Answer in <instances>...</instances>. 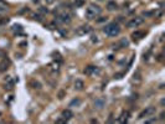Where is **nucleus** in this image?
Listing matches in <instances>:
<instances>
[{
    "instance_id": "1",
    "label": "nucleus",
    "mask_w": 165,
    "mask_h": 124,
    "mask_svg": "<svg viewBox=\"0 0 165 124\" xmlns=\"http://www.w3.org/2000/svg\"><path fill=\"white\" fill-rule=\"evenodd\" d=\"M104 34L107 36H109V37H115V36H118L119 35V32H121V27H119V25L118 24H115V22H110L108 24L107 26L104 27Z\"/></svg>"
},
{
    "instance_id": "2",
    "label": "nucleus",
    "mask_w": 165,
    "mask_h": 124,
    "mask_svg": "<svg viewBox=\"0 0 165 124\" xmlns=\"http://www.w3.org/2000/svg\"><path fill=\"white\" fill-rule=\"evenodd\" d=\"M102 12V7L98 5H94V4H91V5L86 9V18L87 19H94L97 16H100Z\"/></svg>"
},
{
    "instance_id": "3",
    "label": "nucleus",
    "mask_w": 165,
    "mask_h": 124,
    "mask_svg": "<svg viewBox=\"0 0 165 124\" xmlns=\"http://www.w3.org/2000/svg\"><path fill=\"white\" fill-rule=\"evenodd\" d=\"M142 24H143V18H134V19H132L130 21H128L127 26L129 29H134V27H138L139 25H142Z\"/></svg>"
},
{
    "instance_id": "4",
    "label": "nucleus",
    "mask_w": 165,
    "mask_h": 124,
    "mask_svg": "<svg viewBox=\"0 0 165 124\" xmlns=\"http://www.w3.org/2000/svg\"><path fill=\"white\" fill-rule=\"evenodd\" d=\"M100 73V68L96 67V66H88V67L85 68V74L87 76H94V74Z\"/></svg>"
},
{
    "instance_id": "5",
    "label": "nucleus",
    "mask_w": 165,
    "mask_h": 124,
    "mask_svg": "<svg viewBox=\"0 0 165 124\" xmlns=\"http://www.w3.org/2000/svg\"><path fill=\"white\" fill-rule=\"evenodd\" d=\"M154 113H155V107H148L147 109H144L142 113L139 114V118L143 119V118H145V117H149V115H153Z\"/></svg>"
},
{
    "instance_id": "6",
    "label": "nucleus",
    "mask_w": 165,
    "mask_h": 124,
    "mask_svg": "<svg viewBox=\"0 0 165 124\" xmlns=\"http://www.w3.org/2000/svg\"><path fill=\"white\" fill-rule=\"evenodd\" d=\"M57 21H60V22H70V21H71V19H70L68 14L62 12V14H60L59 16H57Z\"/></svg>"
},
{
    "instance_id": "7",
    "label": "nucleus",
    "mask_w": 165,
    "mask_h": 124,
    "mask_svg": "<svg viewBox=\"0 0 165 124\" xmlns=\"http://www.w3.org/2000/svg\"><path fill=\"white\" fill-rule=\"evenodd\" d=\"M144 36H145V32H144V31H135V32H133V34H132V37H133L134 41L142 40Z\"/></svg>"
},
{
    "instance_id": "8",
    "label": "nucleus",
    "mask_w": 165,
    "mask_h": 124,
    "mask_svg": "<svg viewBox=\"0 0 165 124\" xmlns=\"http://www.w3.org/2000/svg\"><path fill=\"white\" fill-rule=\"evenodd\" d=\"M9 65H10V62L7 61L6 59H4L0 61V72H5L7 68H9Z\"/></svg>"
},
{
    "instance_id": "9",
    "label": "nucleus",
    "mask_w": 165,
    "mask_h": 124,
    "mask_svg": "<svg viewBox=\"0 0 165 124\" xmlns=\"http://www.w3.org/2000/svg\"><path fill=\"white\" fill-rule=\"evenodd\" d=\"M14 84H15L14 80H13V78H11L10 76H7V77H6V80H5V88L10 91V89H13Z\"/></svg>"
},
{
    "instance_id": "10",
    "label": "nucleus",
    "mask_w": 165,
    "mask_h": 124,
    "mask_svg": "<svg viewBox=\"0 0 165 124\" xmlns=\"http://www.w3.org/2000/svg\"><path fill=\"white\" fill-rule=\"evenodd\" d=\"M89 31H91V27L88 25L81 26V27H78V30H77V35H86V34H88Z\"/></svg>"
},
{
    "instance_id": "11",
    "label": "nucleus",
    "mask_w": 165,
    "mask_h": 124,
    "mask_svg": "<svg viewBox=\"0 0 165 124\" xmlns=\"http://www.w3.org/2000/svg\"><path fill=\"white\" fill-rule=\"evenodd\" d=\"M61 117H62L65 121H70V119H72V117H73V113L70 109H65L63 112H62V114H61Z\"/></svg>"
},
{
    "instance_id": "12",
    "label": "nucleus",
    "mask_w": 165,
    "mask_h": 124,
    "mask_svg": "<svg viewBox=\"0 0 165 124\" xmlns=\"http://www.w3.org/2000/svg\"><path fill=\"white\" fill-rule=\"evenodd\" d=\"M104 103H106V101L103 98H98V99L94 101V107L98 108V109H102L103 107H104Z\"/></svg>"
},
{
    "instance_id": "13",
    "label": "nucleus",
    "mask_w": 165,
    "mask_h": 124,
    "mask_svg": "<svg viewBox=\"0 0 165 124\" xmlns=\"http://www.w3.org/2000/svg\"><path fill=\"white\" fill-rule=\"evenodd\" d=\"M107 9H108L109 11H114V10H117V9H118L117 3H115V1H109L108 4H107Z\"/></svg>"
},
{
    "instance_id": "14",
    "label": "nucleus",
    "mask_w": 165,
    "mask_h": 124,
    "mask_svg": "<svg viewBox=\"0 0 165 124\" xmlns=\"http://www.w3.org/2000/svg\"><path fill=\"white\" fill-rule=\"evenodd\" d=\"M83 87H85L83 81H81V80H76V81H75V89L82 91V89H83Z\"/></svg>"
},
{
    "instance_id": "15",
    "label": "nucleus",
    "mask_w": 165,
    "mask_h": 124,
    "mask_svg": "<svg viewBox=\"0 0 165 124\" xmlns=\"http://www.w3.org/2000/svg\"><path fill=\"white\" fill-rule=\"evenodd\" d=\"M129 112L128 110H125V112H123L122 113V115H121V118H119V122L121 123H124V122H127L128 121V118H129Z\"/></svg>"
},
{
    "instance_id": "16",
    "label": "nucleus",
    "mask_w": 165,
    "mask_h": 124,
    "mask_svg": "<svg viewBox=\"0 0 165 124\" xmlns=\"http://www.w3.org/2000/svg\"><path fill=\"white\" fill-rule=\"evenodd\" d=\"M80 106H81L80 98H75L73 101H71V103H70V107H80Z\"/></svg>"
},
{
    "instance_id": "17",
    "label": "nucleus",
    "mask_w": 165,
    "mask_h": 124,
    "mask_svg": "<svg viewBox=\"0 0 165 124\" xmlns=\"http://www.w3.org/2000/svg\"><path fill=\"white\" fill-rule=\"evenodd\" d=\"M7 3L4 1V0H0V11H6L7 10Z\"/></svg>"
},
{
    "instance_id": "18",
    "label": "nucleus",
    "mask_w": 165,
    "mask_h": 124,
    "mask_svg": "<svg viewBox=\"0 0 165 124\" xmlns=\"http://www.w3.org/2000/svg\"><path fill=\"white\" fill-rule=\"evenodd\" d=\"M73 4H75L76 7H82L85 5V0H75V3Z\"/></svg>"
},
{
    "instance_id": "19",
    "label": "nucleus",
    "mask_w": 165,
    "mask_h": 124,
    "mask_svg": "<svg viewBox=\"0 0 165 124\" xmlns=\"http://www.w3.org/2000/svg\"><path fill=\"white\" fill-rule=\"evenodd\" d=\"M31 86L34 87V88H38V89H39V88H41V84L39 83V82H35V81H32V82H31Z\"/></svg>"
},
{
    "instance_id": "20",
    "label": "nucleus",
    "mask_w": 165,
    "mask_h": 124,
    "mask_svg": "<svg viewBox=\"0 0 165 124\" xmlns=\"http://www.w3.org/2000/svg\"><path fill=\"white\" fill-rule=\"evenodd\" d=\"M121 45H122L123 47H127L128 45H129V42H128V40H125V39H122V40H121Z\"/></svg>"
},
{
    "instance_id": "21",
    "label": "nucleus",
    "mask_w": 165,
    "mask_h": 124,
    "mask_svg": "<svg viewBox=\"0 0 165 124\" xmlns=\"http://www.w3.org/2000/svg\"><path fill=\"white\" fill-rule=\"evenodd\" d=\"M13 30H14V31H21L22 27H21V25H14V26H13Z\"/></svg>"
},
{
    "instance_id": "22",
    "label": "nucleus",
    "mask_w": 165,
    "mask_h": 124,
    "mask_svg": "<svg viewBox=\"0 0 165 124\" xmlns=\"http://www.w3.org/2000/svg\"><path fill=\"white\" fill-rule=\"evenodd\" d=\"M135 78H137L138 81H140V72L139 71H137V72L134 73V78H133V80H135Z\"/></svg>"
},
{
    "instance_id": "23",
    "label": "nucleus",
    "mask_w": 165,
    "mask_h": 124,
    "mask_svg": "<svg viewBox=\"0 0 165 124\" xmlns=\"http://www.w3.org/2000/svg\"><path fill=\"white\" fill-rule=\"evenodd\" d=\"M51 66H52V69H53V71H55V69H56V71H59V66H60V65L57 63V62H56V63H52Z\"/></svg>"
},
{
    "instance_id": "24",
    "label": "nucleus",
    "mask_w": 165,
    "mask_h": 124,
    "mask_svg": "<svg viewBox=\"0 0 165 124\" xmlns=\"http://www.w3.org/2000/svg\"><path fill=\"white\" fill-rule=\"evenodd\" d=\"M66 122H67V121H65V119H63L62 117L59 118V119H57V121H56V123H59V124H61V123H66Z\"/></svg>"
},
{
    "instance_id": "25",
    "label": "nucleus",
    "mask_w": 165,
    "mask_h": 124,
    "mask_svg": "<svg viewBox=\"0 0 165 124\" xmlns=\"http://www.w3.org/2000/svg\"><path fill=\"white\" fill-rule=\"evenodd\" d=\"M154 122H156V119H155V118L149 119V121H145V123H147V124H149V123H154Z\"/></svg>"
},
{
    "instance_id": "26",
    "label": "nucleus",
    "mask_w": 165,
    "mask_h": 124,
    "mask_svg": "<svg viewBox=\"0 0 165 124\" xmlns=\"http://www.w3.org/2000/svg\"><path fill=\"white\" fill-rule=\"evenodd\" d=\"M0 57H5V52L3 50H0Z\"/></svg>"
},
{
    "instance_id": "27",
    "label": "nucleus",
    "mask_w": 165,
    "mask_h": 124,
    "mask_svg": "<svg viewBox=\"0 0 165 124\" xmlns=\"http://www.w3.org/2000/svg\"><path fill=\"white\" fill-rule=\"evenodd\" d=\"M40 11L41 12H47V9H45V7H40Z\"/></svg>"
},
{
    "instance_id": "28",
    "label": "nucleus",
    "mask_w": 165,
    "mask_h": 124,
    "mask_svg": "<svg viewBox=\"0 0 165 124\" xmlns=\"http://www.w3.org/2000/svg\"><path fill=\"white\" fill-rule=\"evenodd\" d=\"M63 94H65V92H61V93H60V97H59V98H60V99H62V98H63Z\"/></svg>"
},
{
    "instance_id": "29",
    "label": "nucleus",
    "mask_w": 165,
    "mask_h": 124,
    "mask_svg": "<svg viewBox=\"0 0 165 124\" xmlns=\"http://www.w3.org/2000/svg\"><path fill=\"white\" fill-rule=\"evenodd\" d=\"M46 3L47 4H51V3H53V0H46Z\"/></svg>"
},
{
    "instance_id": "30",
    "label": "nucleus",
    "mask_w": 165,
    "mask_h": 124,
    "mask_svg": "<svg viewBox=\"0 0 165 124\" xmlns=\"http://www.w3.org/2000/svg\"><path fill=\"white\" fill-rule=\"evenodd\" d=\"M32 1H34V3H39V0H32Z\"/></svg>"
},
{
    "instance_id": "31",
    "label": "nucleus",
    "mask_w": 165,
    "mask_h": 124,
    "mask_svg": "<svg viewBox=\"0 0 165 124\" xmlns=\"http://www.w3.org/2000/svg\"><path fill=\"white\" fill-rule=\"evenodd\" d=\"M0 115H1V113H0Z\"/></svg>"
}]
</instances>
